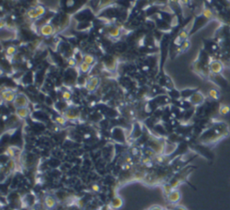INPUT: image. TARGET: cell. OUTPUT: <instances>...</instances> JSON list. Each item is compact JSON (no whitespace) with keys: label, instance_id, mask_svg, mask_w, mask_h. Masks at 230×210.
<instances>
[{"label":"cell","instance_id":"6da1fadb","mask_svg":"<svg viewBox=\"0 0 230 210\" xmlns=\"http://www.w3.org/2000/svg\"><path fill=\"white\" fill-rule=\"evenodd\" d=\"M13 103H14V107L16 109L17 108H25V107H28L29 101H28V98L25 94H16V97L14 99Z\"/></svg>","mask_w":230,"mask_h":210},{"label":"cell","instance_id":"7a4b0ae2","mask_svg":"<svg viewBox=\"0 0 230 210\" xmlns=\"http://www.w3.org/2000/svg\"><path fill=\"white\" fill-rule=\"evenodd\" d=\"M224 69V65L219 60H214L209 63V71L214 75H219Z\"/></svg>","mask_w":230,"mask_h":210},{"label":"cell","instance_id":"3957f363","mask_svg":"<svg viewBox=\"0 0 230 210\" xmlns=\"http://www.w3.org/2000/svg\"><path fill=\"white\" fill-rule=\"evenodd\" d=\"M181 197H182V194L180 192V190H174L168 196H167V200L168 202L172 203V204H175V203H178L180 200H181Z\"/></svg>","mask_w":230,"mask_h":210},{"label":"cell","instance_id":"277c9868","mask_svg":"<svg viewBox=\"0 0 230 210\" xmlns=\"http://www.w3.org/2000/svg\"><path fill=\"white\" fill-rule=\"evenodd\" d=\"M190 101L193 105H200V104H202L203 101H204V96H203L202 94H201L199 92L194 93L193 94L190 95Z\"/></svg>","mask_w":230,"mask_h":210},{"label":"cell","instance_id":"5b68a950","mask_svg":"<svg viewBox=\"0 0 230 210\" xmlns=\"http://www.w3.org/2000/svg\"><path fill=\"white\" fill-rule=\"evenodd\" d=\"M99 84H100V79L97 76H92L86 84V89L90 92H94L98 87Z\"/></svg>","mask_w":230,"mask_h":210},{"label":"cell","instance_id":"8992f818","mask_svg":"<svg viewBox=\"0 0 230 210\" xmlns=\"http://www.w3.org/2000/svg\"><path fill=\"white\" fill-rule=\"evenodd\" d=\"M1 97L6 102H14V99L16 97V94L11 90H6V91L2 92Z\"/></svg>","mask_w":230,"mask_h":210},{"label":"cell","instance_id":"52a82bcc","mask_svg":"<svg viewBox=\"0 0 230 210\" xmlns=\"http://www.w3.org/2000/svg\"><path fill=\"white\" fill-rule=\"evenodd\" d=\"M56 204H57V201H56L54 197H45V198H44V205L46 206L47 208H49V209H53L55 207H56Z\"/></svg>","mask_w":230,"mask_h":210},{"label":"cell","instance_id":"ba28073f","mask_svg":"<svg viewBox=\"0 0 230 210\" xmlns=\"http://www.w3.org/2000/svg\"><path fill=\"white\" fill-rule=\"evenodd\" d=\"M122 205H123V200L121 197H115L110 203V206L112 209H120Z\"/></svg>","mask_w":230,"mask_h":210},{"label":"cell","instance_id":"9c48e42d","mask_svg":"<svg viewBox=\"0 0 230 210\" xmlns=\"http://www.w3.org/2000/svg\"><path fill=\"white\" fill-rule=\"evenodd\" d=\"M29 109L27 107H25V108H17L16 109V115L21 118V119H25L27 118L28 115H29Z\"/></svg>","mask_w":230,"mask_h":210},{"label":"cell","instance_id":"30bf717a","mask_svg":"<svg viewBox=\"0 0 230 210\" xmlns=\"http://www.w3.org/2000/svg\"><path fill=\"white\" fill-rule=\"evenodd\" d=\"M176 149V145L175 144H169V145H165L164 146V153L165 154H172L173 152H175Z\"/></svg>","mask_w":230,"mask_h":210},{"label":"cell","instance_id":"8fae6325","mask_svg":"<svg viewBox=\"0 0 230 210\" xmlns=\"http://www.w3.org/2000/svg\"><path fill=\"white\" fill-rule=\"evenodd\" d=\"M230 112V107L227 104H221L219 107V113L221 115H227Z\"/></svg>","mask_w":230,"mask_h":210},{"label":"cell","instance_id":"7c38bea8","mask_svg":"<svg viewBox=\"0 0 230 210\" xmlns=\"http://www.w3.org/2000/svg\"><path fill=\"white\" fill-rule=\"evenodd\" d=\"M173 190H174V189L172 188V186H171L170 183H167V184H165V185L163 186V192H164V194L166 197L168 196Z\"/></svg>","mask_w":230,"mask_h":210},{"label":"cell","instance_id":"4fadbf2b","mask_svg":"<svg viewBox=\"0 0 230 210\" xmlns=\"http://www.w3.org/2000/svg\"><path fill=\"white\" fill-rule=\"evenodd\" d=\"M209 96L212 99V100H218L220 95H219V93H218L217 90H216V89H210L209 91Z\"/></svg>","mask_w":230,"mask_h":210},{"label":"cell","instance_id":"5bb4252c","mask_svg":"<svg viewBox=\"0 0 230 210\" xmlns=\"http://www.w3.org/2000/svg\"><path fill=\"white\" fill-rule=\"evenodd\" d=\"M53 31V27L51 25H45L41 28V32L44 35H51Z\"/></svg>","mask_w":230,"mask_h":210},{"label":"cell","instance_id":"9a60e30c","mask_svg":"<svg viewBox=\"0 0 230 210\" xmlns=\"http://www.w3.org/2000/svg\"><path fill=\"white\" fill-rule=\"evenodd\" d=\"M90 66L91 65H89V64H87L86 62H82L81 64H80V70H81L82 73H87L89 69H90Z\"/></svg>","mask_w":230,"mask_h":210},{"label":"cell","instance_id":"2e32d148","mask_svg":"<svg viewBox=\"0 0 230 210\" xmlns=\"http://www.w3.org/2000/svg\"><path fill=\"white\" fill-rule=\"evenodd\" d=\"M203 15H204L205 18L210 19V18H212V16H213V12H212L209 8L207 7V8H205L204 11H203Z\"/></svg>","mask_w":230,"mask_h":210},{"label":"cell","instance_id":"e0dca14e","mask_svg":"<svg viewBox=\"0 0 230 210\" xmlns=\"http://www.w3.org/2000/svg\"><path fill=\"white\" fill-rule=\"evenodd\" d=\"M84 61H85V62H86L87 64L91 65V64L95 61V59H94V57L93 56H90V55H85V57H84Z\"/></svg>","mask_w":230,"mask_h":210},{"label":"cell","instance_id":"ac0fdd59","mask_svg":"<svg viewBox=\"0 0 230 210\" xmlns=\"http://www.w3.org/2000/svg\"><path fill=\"white\" fill-rule=\"evenodd\" d=\"M56 120L58 124L60 125H64L66 123V118L65 117H62V116H58L56 118Z\"/></svg>","mask_w":230,"mask_h":210},{"label":"cell","instance_id":"d6986e66","mask_svg":"<svg viewBox=\"0 0 230 210\" xmlns=\"http://www.w3.org/2000/svg\"><path fill=\"white\" fill-rule=\"evenodd\" d=\"M71 96H72V94H71V93L68 92V91H65V92H63V94H62V97H63V99H64L65 101L70 100V99H71Z\"/></svg>","mask_w":230,"mask_h":210},{"label":"cell","instance_id":"ffe728a7","mask_svg":"<svg viewBox=\"0 0 230 210\" xmlns=\"http://www.w3.org/2000/svg\"><path fill=\"white\" fill-rule=\"evenodd\" d=\"M14 166H15V163H14V160H10L8 163H7V167L9 169H14Z\"/></svg>","mask_w":230,"mask_h":210},{"label":"cell","instance_id":"44dd1931","mask_svg":"<svg viewBox=\"0 0 230 210\" xmlns=\"http://www.w3.org/2000/svg\"><path fill=\"white\" fill-rule=\"evenodd\" d=\"M14 52H15V49H14V47H10V48H8L7 50H6V53H7L8 55H13Z\"/></svg>","mask_w":230,"mask_h":210},{"label":"cell","instance_id":"7402d4cb","mask_svg":"<svg viewBox=\"0 0 230 210\" xmlns=\"http://www.w3.org/2000/svg\"><path fill=\"white\" fill-rule=\"evenodd\" d=\"M164 208H162L161 207H159V206H153V207H151V208H149V209L147 210H163Z\"/></svg>","mask_w":230,"mask_h":210},{"label":"cell","instance_id":"603a6c76","mask_svg":"<svg viewBox=\"0 0 230 210\" xmlns=\"http://www.w3.org/2000/svg\"><path fill=\"white\" fill-rule=\"evenodd\" d=\"M142 162H143L144 164H148L151 162V159H150V157H145V158H143Z\"/></svg>","mask_w":230,"mask_h":210},{"label":"cell","instance_id":"cb8c5ba5","mask_svg":"<svg viewBox=\"0 0 230 210\" xmlns=\"http://www.w3.org/2000/svg\"><path fill=\"white\" fill-rule=\"evenodd\" d=\"M99 186L97 185V184H94L93 186H92V190H94V191H99Z\"/></svg>","mask_w":230,"mask_h":210},{"label":"cell","instance_id":"d4e9b609","mask_svg":"<svg viewBox=\"0 0 230 210\" xmlns=\"http://www.w3.org/2000/svg\"><path fill=\"white\" fill-rule=\"evenodd\" d=\"M174 210H188L185 207H183V206H177L175 208Z\"/></svg>","mask_w":230,"mask_h":210},{"label":"cell","instance_id":"484cf974","mask_svg":"<svg viewBox=\"0 0 230 210\" xmlns=\"http://www.w3.org/2000/svg\"><path fill=\"white\" fill-rule=\"evenodd\" d=\"M111 209H112V208H111V206L109 205V206H104V208H103L101 210H111Z\"/></svg>","mask_w":230,"mask_h":210},{"label":"cell","instance_id":"4316f807","mask_svg":"<svg viewBox=\"0 0 230 210\" xmlns=\"http://www.w3.org/2000/svg\"><path fill=\"white\" fill-rule=\"evenodd\" d=\"M163 210H167V209H163Z\"/></svg>","mask_w":230,"mask_h":210}]
</instances>
